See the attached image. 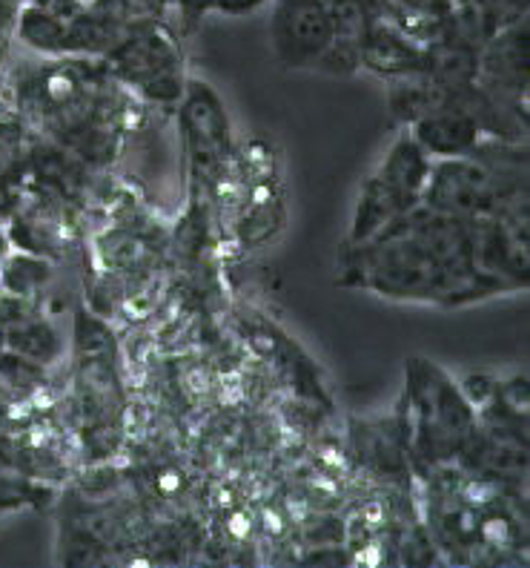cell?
<instances>
[{"instance_id": "17", "label": "cell", "mask_w": 530, "mask_h": 568, "mask_svg": "<svg viewBox=\"0 0 530 568\" xmlns=\"http://www.w3.org/2000/svg\"><path fill=\"white\" fill-rule=\"evenodd\" d=\"M269 0H213V12L227 14V18H244V14L262 9Z\"/></svg>"}, {"instance_id": "11", "label": "cell", "mask_w": 530, "mask_h": 568, "mask_svg": "<svg viewBox=\"0 0 530 568\" xmlns=\"http://www.w3.org/2000/svg\"><path fill=\"white\" fill-rule=\"evenodd\" d=\"M55 262L9 247L0 262V293L18 298H43L49 284L55 282Z\"/></svg>"}, {"instance_id": "16", "label": "cell", "mask_w": 530, "mask_h": 568, "mask_svg": "<svg viewBox=\"0 0 530 568\" xmlns=\"http://www.w3.org/2000/svg\"><path fill=\"white\" fill-rule=\"evenodd\" d=\"M21 0H0V63L7 55V43L14 36V14H18Z\"/></svg>"}, {"instance_id": "3", "label": "cell", "mask_w": 530, "mask_h": 568, "mask_svg": "<svg viewBox=\"0 0 530 568\" xmlns=\"http://www.w3.org/2000/svg\"><path fill=\"white\" fill-rule=\"evenodd\" d=\"M401 414L416 479L459 468L479 430V416L459 382L445 367L421 356L407 359L405 365Z\"/></svg>"}, {"instance_id": "14", "label": "cell", "mask_w": 530, "mask_h": 568, "mask_svg": "<svg viewBox=\"0 0 530 568\" xmlns=\"http://www.w3.org/2000/svg\"><path fill=\"white\" fill-rule=\"evenodd\" d=\"M52 486L43 483H32V479L21 477H0V517L12 511H23V508H41L52 499Z\"/></svg>"}, {"instance_id": "13", "label": "cell", "mask_w": 530, "mask_h": 568, "mask_svg": "<svg viewBox=\"0 0 530 568\" xmlns=\"http://www.w3.org/2000/svg\"><path fill=\"white\" fill-rule=\"evenodd\" d=\"M90 9L130 32L141 23L164 18L166 0H90Z\"/></svg>"}, {"instance_id": "7", "label": "cell", "mask_w": 530, "mask_h": 568, "mask_svg": "<svg viewBox=\"0 0 530 568\" xmlns=\"http://www.w3.org/2000/svg\"><path fill=\"white\" fill-rule=\"evenodd\" d=\"M427 173H430V155L416 144V139L401 126L393 144L381 155L379 164L373 166L370 175L361 181L353 207L350 230L342 247H353L410 213L421 204Z\"/></svg>"}, {"instance_id": "6", "label": "cell", "mask_w": 530, "mask_h": 568, "mask_svg": "<svg viewBox=\"0 0 530 568\" xmlns=\"http://www.w3.org/2000/svg\"><path fill=\"white\" fill-rule=\"evenodd\" d=\"M104 67L150 110L175 112L186 90V58L179 32L164 18L130 29L106 52Z\"/></svg>"}, {"instance_id": "15", "label": "cell", "mask_w": 530, "mask_h": 568, "mask_svg": "<svg viewBox=\"0 0 530 568\" xmlns=\"http://www.w3.org/2000/svg\"><path fill=\"white\" fill-rule=\"evenodd\" d=\"M173 7L184 27H195L213 12V0H173Z\"/></svg>"}, {"instance_id": "4", "label": "cell", "mask_w": 530, "mask_h": 568, "mask_svg": "<svg viewBox=\"0 0 530 568\" xmlns=\"http://www.w3.org/2000/svg\"><path fill=\"white\" fill-rule=\"evenodd\" d=\"M175 126L186 173L184 219L213 224L215 195L235 161L230 112L207 81L186 78L184 98L175 106Z\"/></svg>"}, {"instance_id": "2", "label": "cell", "mask_w": 530, "mask_h": 568, "mask_svg": "<svg viewBox=\"0 0 530 568\" xmlns=\"http://www.w3.org/2000/svg\"><path fill=\"white\" fill-rule=\"evenodd\" d=\"M29 132L67 146L98 173H110L141 124L144 106L106 72L101 58H41L9 72L7 95Z\"/></svg>"}, {"instance_id": "12", "label": "cell", "mask_w": 530, "mask_h": 568, "mask_svg": "<svg viewBox=\"0 0 530 568\" xmlns=\"http://www.w3.org/2000/svg\"><path fill=\"white\" fill-rule=\"evenodd\" d=\"M27 132H0V224L21 207L29 190Z\"/></svg>"}, {"instance_id": "5", "label": "cell", "mask_w": 530, "mask_h": 568, "mask_svg": "<svg viewBox=\"0 0 530 568\" xmlns=\"http://www.w3.org/2000/svg\"><path fill=\"white\" fill-rule=\"evenodd\" d=\"M215 199V210L227 207L230 242L242 253L269 247L282 236L287 224V193L276 155L267 144H255L244 159L235 153Z\"/></svg>"}, {"instance_id": "1", "label": "cell", "mask_w": 530, "mask_h": 568, "mask_svg": "<svg viewBox=\"0 0 530 568\" xmlns=\"http://www.w3.org/2000/svg\"><path fill=\"white\" fill-rule=\"evenodd\" d=\"M338 284L390 302L461 307L499 296L502 284L476 262L473 222L414 207L381 233L342 247Z\"/></svg>"}, {"instance_id": "8", "label": "cell", "mask_w": 530, "mask_h": 568, "mask_svg": "<svg viewBox=\"0 0 530 568\" xmlns=\"http://www.w3.org/2000/svg\"><path fill=\"white\" fill-rule=\"evenodd\" d=\"M269 47L287 70H322L336 43L333 0H269Z\"/></svg>"}, {"instance_id": "10", "label": "cell", "mask_w": 530, "mask_h": 568, "mask_svg": "<svg viewBox=\"0 0 530 568\" xmlns=\"http://www.w3.org/2000/svg\"><path fill=\"white\" fill-rule=\"evenodd\" d=\"M350 450L356 463L373 477L385 479L390 486L414 488V465H410V439L401 405L396 414L379 419H353Z\"/></svg>"}, {"instance_id": "18", "label": "cell", "mask_w": 530, "mask_h": 568, "mask_svg": "<svg viewBox=\"0 0 530 568\" xmlns=\"http://www.w3.org/2000/svg\"><path fill=\"white\" fill-rule=\"evenodd\" d=\"M7 250H9L7 233H3V224H0V262H3V256H7Z\"/></svg>"}, {"instance_id": "9", "label": "cell", "mask_w": 530, "mask_h": 568, "mask_svg": "<svg viewBox=\"0 0 530 568\" xmlns=\"http://www.w3.org/2000/svg\"><path fill=\"white\" fill-rule=\"evenodd\" d=\"M0 342L14 354L55 371L70 356V339L43 298H18L0 293Z\"/></svg>"}]
</instances>
